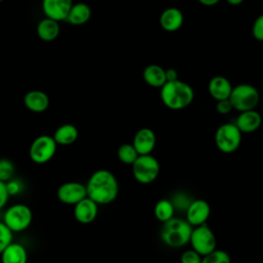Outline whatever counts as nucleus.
<instances>
[{
  "label": "nucleus",
  "mask_w": 263,
  "mask_h": 263,
  "mask_svg": "<svg viewBox=\"0 0 263 263\" xmlns=\"http://www.w3.org/2000/svg\"><path fill=\"white\" fill-rule=\"evenodd\" d=\"M86 194L98 204H108L114 201L119 192V185L114 174L101 168L89 177L86 185Z\"/></svg>",
  "instance_id": "obj_1"
},
{
  "label": "nucleus",
  "mask_w": 263,
  "mask_h": 263,
  "mask_svg": "<svg viewBox=\"0 0 263 263\" xmlns=\"http://www.w3.org/2000/svg\"><path fill=\"white\" fill-rule=\"evenodd\" d=\"M160 99L168 109L182 110L193 102L194 90L188 83L180 79L166 81L160 87Z\"/></svg>",
  "instance_id": "obj_2"
},
{
  "label": "nucleus",
  "mask_w": 263,
  "mask_h": 263,
  "mask_svg": "<svg viewBox=\"0 0 263 263\" xmlns=\"http://www.w3.org/2000/svg\"><path fill=\"white\" fill-rule=\"evenodd\" d=\"M162 224L160 238L164 245L171 248H181L189 242L193 227L187 220L173 217Z\"/></svg>",
  "instance_id": "obj_3"
},
{
  "label": "nucleus",
  "mask_w": 263,
  "mask_h": 263,
  "mask_svg": "<svg viewBox=\"0 0 263 263\" xmlns=\"http://www.w3.org/2000/svg\"><path fill=\"white\" fill-rule=\"evenodd\" d=\"M229 101L236 111L243 112L253 110L259 104L260 93L255 86L248 83H241L232 87Z\"/></svg>",
  "instance_id": "obj_4"
},
{
  "label": "nucleus",
  "mask_w": 263,
  "mask_h": 263,
  "mask_svg": "<svg viewBox=\"0 0 263 263\" xmlns=\"http://www.w3.org/2000/svg\"><path fill=\"white\" fill-rule=\"evenodd\" d=\"M132 172L137 182L146 185L157 179L160 173V164L151 154L139 155L132 164Z\"/></svg>",
  "instance_id": "obj_5"
},
{
  "label": "nucleus",
  "mask_w": 263,
  "mask_h": 263,
  "mask_svg": "<svg viewBox=\"0 0 263 263\" xmlns=\"http://www.w3.org/2000/svg\"><path fill=\"white\" fill-rule=\"evenodd\" d=\"M33 221L32 210L25 203H15L10 205L3 215L4 224L12 232H22L26 230Z\"/></svg>",
  "instance_id": "obj_6"
},
{
  "label": "nucleus",
  "mask_w": 263,
  "mask_h": 263,
  "mask_svg": "<svg viewBox=\"0 0 263 263\" xmlns=\"http://www.w3.org/2000/svg\"><path fill=\"white\" fill-rule=\"evenodd\" d=\"M241 143V132L235 123L221 124L215 134V144L217 148L226 154L235 152Z\"/></svg>",
  "instance_id": "obj_7"
},
{
  "label": "nucleus",
  "mask_w": 263,
  "mask_h": 263,
  "mask_svg": "<svg viewBox=\"0 0 263 263\" xmlns=\"http://www.w3.org/2000/svg\"><path fill=\"white\" fill-rule=\"evenodd\" d=\"M189 242L192 250L200 256L208 255L217 249V238L206 223L193 227Z\"/></svg>",
  "instance_id": "obj_8"
},
{
  "label": "nucleus",
  "mask_w": 263,
  "mask_h": 263,
  "mask_svg": "<svg viewBox=\"0 0 263 263\" xmlns=\"http://www.w3.org/2000/svg\"><path fill=\"white\" fill-rule=\"evenodd\" d=\"M58 144L52 137L48 135H41L37 137L29 148L30 159L37 163L43 164L52 159L57 152Z\"/></svg>",
  "instance_id": "obj_9"
},
{
  "label": "nucleus",
  "mask_w": 263,
  "mask_h": 263,
  "mask_svg": "<svg viewBox=\"0 0 263 263\" xmlns=\"http://www.w3.org/2000/svg\"><path fill=\"white\" fill-rule=\"evenodd\" d=\"M57 196L61 202L74 205L87 196L86 187L79 182H66L58 188Z\"/></svg>",
  "instance_id": "obj_10"
},
{
  "label": "nucleus",
  "mask_w": 263,
  "mask_h": 263,
  "mask_svg": "<svg viewBox=\"0 0 263 263\" xmlns=\"http://www.w3.org/2000/svg\"><path fill=\"white\" fill-rule=\"evenodd\" d=\"M185 212L187 222L192 227H195L206 223L211 215V206L203 199H194L191 200Z\"/></svg>",
  "instance_id": "obj_11"
},
{
  "label": "nucleus",
  "mask_w": 263,
  "mask_h": 263,
  "mask_svg": "<svg viewBox=\"0 0 263 263\" xmlns=\"http://www.w3.org/2000/svg\"><path fill=\"white\" fill-rule=\"evenodd\" d=\"M73 0H42V10L46 17L61 22L66 21Z\"/></svg>",
  "instance_id": "obj_12"
},
{
  "label": "nucleus",
  "mask_w": 263,
  "mask_h": 263,
  "mask_svg": "<svg viewBox=\"0 0 263 263\" xmlns=\"http://www.w3.org/2000/svg\"><path fill=\"white\" fill-rule=\"evenodd\" d=\"M99 213V204L88 196L74 204V218L81 224H89L97 218Z\"/></svg>",
  "instance_id": "obj_13"
},
{
  "label": "nucleus",
  "mask_w": 263,
  "mask_h": 263,
  "mask_svg": "<svg viewBox=\"0 0 263 263\" xmlns=\"http://www.w3.org/2000/svg\"><path fill=\"white\" fill-rule=\"evenodd\" d=\"M132 144L139 155L151 154L156 145L155 133L149 127H142L134 136Z\"/></svg>",
  "instance_id": "obj_14"
},
{
  "label": "nucleus",
  "mask_w": 263,
  "mask_h": 263,
  "mask_svg": "<svg viewBox=\"0 0 263 263\" xmlns=\"http://www.w3.org/2000/svg\"><path fill=\"white\" fill-rule=\"evenodd\" d=\"M261 124H262V116L255 109L240 112V114L237 116L235 121V125L238 127L241 134L254 133L257 129H259Z\"/></svg>",
  "instance_id": "obj_15"
},
{
  "label": "nucleus",
  "mask_w": 263,
  "mask_h": 263,
  "mask_svg": "<svg viewBox=\"0 0 263 263\" xmlns=\"http://www.w3.org/2000/svg\"><path fill=\"white\" fill-rule=\"evenodd\" d=\"M24 105L34 113H42L49 107V98L44 91L33 89L25 95Z\"/></svg>",
  "instance_id": "obj_16"
},
{
  "label": "nucleus",
  "mask_w": 263,
  "mask_h": 263,
  "mask_svg": "<svg viewBox=\"0 0 263 263\" xmlns=\"http://www.w3.org/2000/svg\"><path fill=\"white\" fill-rule=\"evenodd\" d=\"M159 23L164 31L175 32L182 27L184 23V15L179 8L168 7L161 12Z\"/></svg>",
  "instance_id": "obj_17"
},
{
  "label": "nucleus",
  "mask_w": 263,
  "mask_h": 263,
  "mask_svg": "<svg viewBox=\"0 0 263 263\" xmlns=\"http://www.w3.org/2000/svg\"><path fill=\"white\" fill-rule=\"evenodd\" d=\"M232 87L233 86L231 85L230 81L226 77L220 75L213 77L208 85L211 97L216 101L229 99Z\"/></svg>",
  "instance_id": "obj_18"
},
{
  "label": "nucleus",
  "mask_w": 263,
  "mask_h": 263,
  "mask_svg": "<svg viewBox=\"0 0 263 263\" xmlns=\"http://www.w3.org/2000/svg\"><path fill=\"white\" fill-rule=\"evenodd\" d=\"M1 263H27L28 252L24 245L10 242L0 254Z\"/></svg>",
  "instance_id": "obj_19"
},
{
  "label": "nucleus",
  "mask_w": 263,
  "mask_h": 263,
  "mask_svg": "<svg viewBox=\"0 0 263 263\" xmlns=\"http://www.w3.org/2000/svg\"><path fill=\"white\" fill-rule=\"evenodd\" d=\"M91 16L90 7L83 2L73 3L71 6L66 22L73 26H81L86 24Z\"/></svg>",
  "instance_id": "obj_20"
},
{
  "label": "nucleus",
  "mask_w": 263,
  "mask_h": 263,
  "mask_svg": "<svg viewBox=\"0 0 263 263\" xmlns=\"http://www.w3.org/2000/svg\"><path fill=\"white\" fill-rule=\"evenodd\" d=\"M59 23L60 22L54 21L52 18L44 17L37 25V28H36L37 36L45 42L53 41L60 35L61 28Z\"/></svg>",
  "instance_id": "obj_21"
},
{
  "label": "nucleus",
  "mask_w": 263,
  "mask_h": 263,
  "mask_svg": "<svg viewBox=\"0 0 263 263\" xmlns=\"http://www.w3.org/2000/svg\"><path fill=\"white\" fill-rule=\"evenodd\" d=\"M78 129L74 124L65 123L60 125L53 133V140L58 145L68 146L73 144L78 138Z\"/></svg>",
  "instance_id": "obj_22"
},
{
  "label": "nucleus",
  "mask_w": 263,
  "mask_h": 263,
  "mask_svg": "<svg viewBox=\"0 0 263 263\" xmlns=\"http://www.w3.org/2000/svg\"><path fill=\"white\" fill-rule=\"evenodd\" d=\"M145 82L152 87H161L166 82L165 70L156 64L148 65L143 71Z\"/></svg>",
  "instance_id": "obj_23"
},
{
  "label": "nucleus",
  "mask_w": 263,
  "mask_h": 263,
  "mask_svg": "<svg viewBox=\"0 0 263 263\" xmlns=\"http://www.w3.org/2000/svg\"><path fill=\"white\" fill-rule=\"evenodd\" d=\"M174 213L175 206L173 202L165 198L158 200L154 206V216L161 223H164L172 219L174 217Z\"/></svg>",
  "instance_id": "obj_24"
},
{
  "label": "nucleus",
  "mask_w": 263,
  "mask_h": 263,
  "mask_svg": "<svg viewBox=\"0 0 263 263\" xmlns=\"http://www.w3.org/2000/svg\"><path fill=\"white\" fill-rule=\"evenodd\" d=\"M139 153L133 144H122L117 150L118 159L124 164H133L138 158Z\"/></svg>",
  "instance_id": "obj_25"
},
{
  "label": "nucleus",
  "mask_w": 263,
  "mask_h": 263,
  "mask_svg": "<svg viewBox=\"0 0 263 263\" xmlns=\"http://www.w3.org/2000/svg\"><path fill=\"white\" fill-rule=\"evenodd\" d=\"M201 263H231V259L226 251L216 249L210 254L202 256Z\"/></svg>",
  "instance_id": "obj_26"
},
{
  "label": "nucleus",
  "mask_w": 263,
  "mask_h": 263,
  "mask_svg": "<svg viewBox=\"0 0 263 263\" xmlns=\"http://www.w3.org/2000/svg\"><path fill=\"white\" fill-rule=\"evenodd\" d=\"M14 175L13 163L6 158L0 159V181L8 182Z\"/></svg>",
  "instance_id": "obj_27"
},
{
  "label": "nucleus",
  "mask_w": 263,
  "mask_h": 263,
  "mask_svg": "<svg viewBox=\"0 0 263 263\" xmlns=\"http://www.w3.org/2000/svg\"><path fill=\"white\" fill-rule=\"evenodd\" d=\"M10 242H12V231L2 221L0 222V254Z\"/></svg>",
  "instance_id": "obj_28"
},
{
  "label": "nucleus",
  "mask_w": 263,
  "mask_h": 263,
  "mask_svg": "<svg viewBox=\"0 0 263 263\" xmlns=\"http://www.w3.org/2000/svg\"><path fill=\"white\" fill-rule=\"evenodd\" d=\"M201 258L202 256L194 250H187L182 253L180 261L181 263H201Z\"/></svg>",
  "instance_id": "obj_29"
},
{
  "label": "nucleus",
  "mask_w": 263,
  "mask_h": 263,
  "mask_svg": "<svg viewBox=\"0 0 263 263\" xmlns=\"http://www.w3.org/2000/svg\"><path fill=\"white\" fill-rule=\"evenodd\" d=\"M252 34L258 41H263V14H260L254 22L252 27Z\"/></svg>",
  "instance_id": "obj_30"
},
{
  "label": "nucleus",
  "mask_w": 263,
  "mask_h": 263,
  "mask_svg": "<svg viewBox=\"0 0 263 263\" xmlns=\"http://www.w3.org/2000/svg\"><path fill=\"white\" fill-rule=\"evenodd\" d=\"M171 201L173 202L175 209H176V208H180V209H185V211H186V209L188 208L189 203L191 202V200L188 198V196L185 195V194H183V193H178V194H176V195L173 197V200H171Z\"/></svg>",
  "instance_id": "obj_31"
},
{
  "label": "nucleus",
  "mask_w": 263,
  "mask_h": 263,
  "mask_svg": "<svg viewBox=\"0 0 263 263\" xmlns=\"http://www.w3.org/2000/svg\"><path fill=\"white\" fill-rule=\"evenodd\" d=\"M232 109H233V107H232L229 99L217 101L216 110H217L218 113H220V114H228V113L231 112Z\"/></svg>",
  "instance_id": "obj_32"
},
{
  "label": "nucleus",
  "mask_w": 263,
  "mask_h": 263,
  "mask_svg": "<svg viewBox=\"0 0 263 263\" xmlns=\"http://www.w3.org/2000/svg\"><path fill=\"white\" fill-rule=\"evenodd\" d=\"M9 191L7 188L6 182L0 181V210L5 206L9 198Z\"/></svg>",
  "instance_id": "obj_33"
},
{
  "label": "nucleus",
  "mask_w": 263,
  "mask_h": 263,
  "mask_svg": "<svg viewBox=\"0 0 263 263\" xmlns=\"http://www.w3.org/2000/svg\"><path fill=\"white\" fill-rule=\"evenodd\" d=\"M165 77H166V81H174V80L179 79L178 72L174 68H168L165 70Z\"/></svg>",
  "instance_id": "obj_34"
},
{
  "label": "nucleus",
  "mask_w": 263,
  "mask_h": 263,
  "mask_svg": "<svg viewBox=\"0 0 263 263\" xmlns=\"http://www.w3.org/2000/svg\"><path fill=\"white\" fill-rule=\"evenodd\" d=\"M197 1L204 6H213V5H216L220 0H197Z\"/></svg>",
  "instance_id": "obj_35"
},
{
  "label": "nucleus",
  "mask_w": 263,
  "mask_h": 263,
  "mask_svg": "<svg viewBox=\"0 0 263 263\" xmlns=\"http://www.w3.org/2000/svg\"><path fill=\"white\" fill-rule=\"evenodd\" d=\"M231 5H239L243 2V0H226Z\"/></svg>",
  "instance_id": "obj_36"
},
{
  "label": "nucleus",
  "mask_w": 263,
  "mask_h": 263,
  "mask_svg": "<svg viewBox=\"0 0 263 263\" xmlns=\"http://www.w3.org/2000/svg\"><path fill=\"white\" fill-rule=\"evenodd\" d=\"M2 1H3V0H0V2H2Z\"/></svg>",
  "instance_id": "obj_37"
},
{
  "label": "nucleus",
  "mask_w": 263,
  "mask_h": 263,
  "mask_svg": "<svg viewBox=\"0 0 263 263\" xmlns=\"http://www.w3.org/2000/svg\"><path fill=\"white\" fill-rule=\"evenodd\" d=\"M0 263H1V261H0Z\"/></svg>",
  "instance_id": "obj_38"
}]
</instances>
